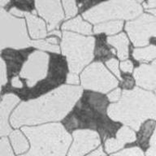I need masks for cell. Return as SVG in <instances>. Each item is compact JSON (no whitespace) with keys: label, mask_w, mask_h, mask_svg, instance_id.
Returning <instances> with one entry per match:
<instances>
[{"label":"cell","mask_w":156,"mask_h":156,"mask_svg":"<svg viewBox=\"0 0 156 156\" xmlns=\"http://www.w3.org/2000/svg\"><path fill=\"white\" fill-rule=\"evenodd\" d=\"M10 14L16 17H18V18H22L23 16H24V11L18 9L16 7H12V8H11V10H10Z\"/></svg>","instance_id":"obj_31"},{"label":"cell","mask_w":156,"mask_h":156,"mask_svg":"<svg viewBox=\"0 0 156 156\" xmlns=\"http://www.w3.org/2000/svg\"><path fill=\"white\" fill-rule=\"evenodd\" d=\"M0 156H14L7 137H2L0 141Z\"/></svg>","instance_id":"obj_23"},{"label":"cell","mask_w":156,"mask_h":156,"mask_svg":"<svg viewBox=\"0 0 156 156\" xmlns=\"http://www.w3.org/2000/svg\"><path fill=\"white\" fill-rule=\"evenodd\" d=\"M10 140L17 154L24 153L29 150V143L24 134L19 130H15L10 134Z\"/></svg>","instance_id":"obj_19"},{"label":"cell","mask_w":156,"mask_h":156,"mask_svg":"<svg viewBox=\"0 0 156 156\" xmlns=\"http://www.w3.org/2000/svg\"><path fill=\"white\" fill-rule=\"evenodd\" d=\"M120 69L124 73H132L133 69V64L130 60H124L120 63Z\"/></svg>","instance_id":"obj_29"},{"label":"cell","mask_w":156,"mask_h":156,"mask_svg":"<svg viewBox=\"0 0 156 156\" xmlns=\"http://www.w3.org/2000/svg\"><path fill=\"white\" fill-rule=\"evenodd\" d=\"M24 17L26 18L29 34L32 38L41 40L48 36L46 24L41 18L28 12H24Z\"/></svg>","instance_id":"obj_15"},{"label":"cell","mask_w":156,"mask_h":156,"mask_svg":"<svg viewBox=\"0 0 156 156\" xmlns=\"http://www.w3.org/2000/svg\"><path fill=\"white\" fill-rule=\"evenodd\" d=\"M73 142L68 156H84L100 145L97 132L90 129H79L73 133Z\"/></svg>","instance_id":"obj_10"},{"label":"cell","mask_w":156,"mask_h":156,"mask_svg":"<svg viewBox=\"0 0 156 156\" xmlns=\"http://www.w3.org/2000/svg\"><path fill=\"white\" fill-rule=\"evenodd\" d=\"M8 3H9V1L1 0V1H0V6H1V8H3V7H4L7 4H8Z\"/></svg>","instance_id":"obj_37"},{"label":"cell","mask_w":156,"mask_h":156,"mask_svg":"<svg viewBox=\"0 0 156 156\" xmlns=\"http://www.w3.org/2000/svg\"><path fill=\"white\" fill-rule=\"evenodd\" d=\"M142 13L140 2L117 0L96 5L83 13L84 19L91 24H101L109 20H133Z\"/></svg>","instance_id":"obj_5"},{"label":"cell","mask_w":156,"mask_h":156,"mask_svg":"<svg viewBox=\"0 0 156 156\" xmlns=\"http://www.w3.org/2000/svg\"><path fill=\"white\" fill-rule=\"evenodd\" d=\"M63 7L65 12L66 19H70L72 17L75 16L78 12L76 2L74 0H69V1H63L62 2Z\"/></svg>","instance_id":"obj_22"},{"label":"cell","mask_w":156,"mask_h":156,"mask_svg":"<svg viewBox=\"0 0 156 156\" xmlns=\"http://www.w3.org/2000/svg\"><path fill=\"white\" fill-rule=\"evenodd\" d=\"M136 141V134L129 127L123 126L118 130L116 138L107 139L105 142V149L107 153H113L124 147L127 143Z\"/></svg>","instance_id":"obj_14"},{"label":"cell","mask_w":156,"mask_h":156,"mask_svg":"<svg viewBox=\"0 0 156 156\" xmlns=\"http://www.w3.org/2000/svg\"><path fill=\"white\" fill-rule=\"evenodd\" d=\"M50 56L40 51L33 52L22 67L20 76L27 80L29 87H34L38 81L46 77L48 73Z\"/></svg>","instance_id":"obj_9"},{"label":"cell","mask_w":156,"mask_h":156,"mask_svg":"<svg viewBox=\"0 0 156 156\" xmlns=\"http://www.w3.org/2000/svg\"><path fill=\"white\" fill-rule=\"evenodd\" d=\"M146 156H156V127L150 141V148L146 151Z\"/></svg>","instance_id":"obj_26"},{"label":"cell","mask_w":156,"mask_h":156,"mask_svg":"<svg viewBox=\"0 0 156 156\" xmlns=\"http://www.w3.org/2000/svg\"><path fill=\"white\" fill-rule=\"evenodd\" d=\"M82 94L77 85H61L36 99L22 102L10 122L14 128L60 121L72 111Z\"/></svg>","instance_id":"obj_1"},{"label":"cell","mask_w":156,"mask_h":156,"mask_svg":"<svg viewBox=\"0 0 156 156\" xmlns=\"http://www.w3.org/2000/svg\"><path fill=\"white\" fill-rule=\"evenodd\" d=\"M80 78L84 89L102 94H107L119 85L116 78L100 62H95L88 66Z\"/></svg>","instance_id":"obj_7"},{"label":"cell","mask_w":156,"mask_h":156,"mask_svg":"<svg viewBox=\"0 0 156 156\" xmlns=\"http://www.w3.org/2000/svg\"><path fill=\"white\" fill-rule=\"evenodd\" d=\"M19 102V97L13 94H7L2 97L0 104V134L2 137L12 133V128L8 119L12 110Z\"/></svg>","instance_id":"obj_13"},{"label":"cell","mask_w":156,"mask_h":156,"mask_svg":"<svg viewBox=\"0 0 156 156\" xmlns=\"http://www.w3.org/2000/svg\"><path fill=\"white\" fill-rule=\"evenodd\" d=\"M31 46L45 51H50L52 53H59V47L58 45H55L49 42L46 40H33L31 41Z\"/></svg>","instance_id":"obj_21"},{"label":"cell","mask_w":156,"mask_h":156,"mask_svg":"<svg viewBox=\"0 0 156 156\" xmlns=\"http://www.w3.org/2000/svg\"><path fill=\"white\" fill-rule=\"evenodd\" d=\"M108 116L138 131L147 119H156V97L141 88L124 90L119 102L107 108Z\"/></svg>","instance_id":"obj_2"},{"label":"cell","mask_w":156,"mask_h":156,"mask_svg":"<svg viewBox=\"0 0 156 156\" xmlns=\"http://www.w3.org/2000/svg\"><path fill=\"white\" fill-rule=\"evenodd\" d=\"M35 7L38 14L46 20L50 32L55 30L64 18L63 6L59 1H36Z\"/></svg>","instance_id":"obj_11"},{"label":"cell","mask_w":156,"mask_h":156,"mask_svg":"<svg viewBox=\"0 0 156 156\" xmlns=\"http://www.w3.org/2000/svg\"><path fill=\"white\" fill-rule=\"evenodd\" d=\"M49 36H51V35H56L58 37H61V33L58 30H53V31H51L50 33H48Z\"/></svg>","instance_id":"obj_36"},{"label":"cell","mask_w":156,"mask_h":156,"mask_svg":"<svg viewBox=\"0 0 156 156\" xmlns=\"http://www.w3.org/2000/svg\"><path fill=\"white\" fill-rule=\"evenodd\" d=\"M124 26L123 20H111L101 24H96L94 28V34H106L107 35H113L121 31Z\"/></svg>","instance_id":"obj_18"},{"label":"cell","mask_w":156,"mask_h":156,"mask_svg":"<svg viewBox=\"0 0 156 156\" xmlns=\"http://www.w3.org/2000/svg\"><path fill=\"white\" fill-rule=\"evenodd\" d=\"M121 96V90H120L119 88H117V89L114 90L113 91H112L110 94H108V95H107V98H108V100H109L110 102L115 103V102H119Z\"/></svg>","instance_id":"obj_27"},{"label":"cell","mask_w":156,"mask_h":156,"mask_svg":"<svg viewBox=\"0 0 156 156\" xmlns=\"http://www.w3.org/2000/svg\"><path fill=\"white\" fill-rule=\"evenodd\" d=\"M88 156H106V154H105L104 152H103V151H102V147H99V148L98 149V150H96L95 151H94L93 153H91Z\"/></svg>","instance_id":"obj_34"},{"label":"cell","mask_w":156,"mask_h":156,"mask_svg":"<svg viewBox=\"0 0 156 156\" xmlns=\"http://www.w3.org/2000/svg\"><path fill=\"white\" fill-rule=\"evenodd\" d=\"M22 131L31 143L30 151L20 156H65L72 136L61 124L26 126Z\"/></svg>","instance_id":"obj_3"},{"label":"cell","mask_w":156,"mask_h":156,"mask_svg":"<svg viewBox=\"0 0 156 156\" xmlns=\"http://www.w3.org/2000/svg\"><path fill=\"white\" fill-rule=\"evenodd\" d=\"M95 38L64 31L62 35L61 49L67 58L69 72L78 74L93 60Z\"/></svg>","instance_id":"obj_4"},{"label":"cell","mask_w":156,"mask_h":156,"mask_svg":"<svg viewBox=\"0 0 156 156\" xmlns=\"http://www.w3.org/2000/svg\"><path fill=\"white\" fill-rule=\"evenodd\" d=\"M148 12L149 13H151L154 16L156 17V9H150L148 10Z\"/></svg>","instance_id":"obj_38"},{"label":"cell","mask_w":156,"mask_h":156,"mask_svg":"<svg viewBox=\"0 0 156 156\" xmlns=\"http://www.w3.org/2000/svg\"><path fill=\"white\" fill-rule=\"evenodd\" d=\"M133 56L137 61L156 60V46L135 49L133 52Z\"/></svg>","instance_id":"obj_20"},{"label":"cell","mask_w":156,"mask_h":156,"mask_svg":"<svg viewBox=\"0 0 156 156\" xmlns=\"http://www.w3.org/2000/svg\"><path fill=\"white\" fill-rule=\"evenodd\" d=\"M0 34L2 51L6 48L20 50L31 46L24 20L12 16L3 8L0 9Z\"/></svg>","instance_id":"obj_6"},{"label":"cell","mask_w":156,"mask_h":156,"mask_svg":"<svg viewBox=\"0 0 156 156\" xmlns=\"http://www.w3.org/2000/svg\"><path fill=\"white\" fill-rule=\"evenodd\" d=\"M112 156H144V154L139 147H132L123 150Z\"/></svg>","instance_id":"obj_24"},{"label":"cell","mask_w":156,"mask_h":156,"mask_svg":"<svg viewBox=\"0 0 156 156\" xmlns=\"http://www.w3.org/2000/svg\"><path fill=\"white\" fill-rule=\"evenodd\" d=\"M66 81L69 85H78L79 82H80V80H79V76H78V74H76V73H69L67 75V79H66Z\"/></svg>","instance_id":"obj_30"},{"label":"cell","mask_w":156,"mask_h":156,"mask_svg":"<svg viewBox=\"0 0 156 156\" xmlns=\"http://www.w3.org/2000/svg\"><path fill=\"white\" fill-rule=\"evenodd\" d=\"M142 5L144 6V7L149 8V10L151 9V8L156 9V1H148L146 2H143Z\"/></svg>","instance_id":"obj_33"},{"label":"cell","mask_w":156,"mask_h":156,"mask_svg":"<svg viewBox=\"0 0 156 156\" xmlns=\"http://www.w3.org/2000/svg\"><path fill=\"white\" fill-rule=\"evenodd\" d=\"M107 43L115 48L118 58L125 60L129 58V39L125 34H117L107 37Z\"/></svg>","instance_id":"obj_16"},{"label":"cell","mask_w":156,"mask_h":156,"mask_svg":"<svg viewBox=\"0 0 156 156\" xmlns=\"http://www.w3.org/2000/svg\"><path fill=\"white\" fill-rule=\"evenodd\" d=\"M46 41H48L49 42H51L52 44H55V45H58V39L55 37H49V38L46 39Z\"/></svg>","instance_id":"obj_35"},{"label":"cell","mask_w":156,"mask_h":156,"mask_svg":"<svg viewBox=\"0 0 156 156\" xmlns=\"http://www.w3.org/2000/svg\"><path fill=\"white\" fill-rule=\"evenodd\" d=\"M133 76L140 87L147 90H156V60L150 64L142 63L135 68Z\"/></svg>","instance_id":"obj_12"},{"label":"cell","mask_w":156,"mask_h":156,"mask_svg":"<svg viewBox=\"0 0 156 156\" xmlns=\"http://www.w3.org/2000/svg\"><path fill=\"white\" fill-rule=\"evenodd\" d=\"M62 29L64 31H73L76 32L79 34H85V35H91L93 34L92 27L90 23L83 20L80 16H77L76 18L65 22L62 26Z\"/></svg>","instance_id":"obj_17"},{"label":"cell","mask_w":156,"mask_h":156,"mask_svg":"<svg viewBox=\"0 0 156 156\" xmlns=\"http://www.w3.org/2000/svg\"><path fill=\"white\" fill-rule=\"evenodd\" d=\"M155 93H156V91H155Z\"/></svg>","instance_id":"obj_39"},{"label":"cell","mask_w":156,"mask_h":156,"mask_svg":"<svg viewBox=\"0 0 156 156\" xmlns=\"http://www.w3.org/2000/svg\"><path fill=\"white\" fill-rule=\"evenodd\" d=\"M106 65L110 70L112 71V73H114L115 76L117 78H119V80H121V75H120V72L119 70V62L116 58H112L106 62Z\"/></svg>","instance_id":"obj_25"},{"label":"cell","mask_w":156,"mask_h":156,"mask_svg":"<svg viewBox=\"0 0 156 156\" xmlns=\"http://www.w3.org/2000/svg\"><path fill=\"white\" fill-rule=\"evenodd\" d=\"M0 72H1V85L4 86L7 83V67L4 60L1 58V65H0Z\"/></svg>","instance_id":"obj_28"},{"label":"cell","mask_w":156,"mask_h":156,"mask_svg":"<svg viewBox=\"0 0 156 156\" xmlns=\"http://www.w3.org/2000/svg\"><path fill=\"white\" fill-rule=\"evenodd\" d=\"M12 83V86L13 88H16V89H21L23 87V83L20 80L19 76H14L11 80Z\"/></svg>","instance_id":"obj_32"},{"label":"cell","mask_w":156,"mask_h":156,"mask_svg":"<svg viewBox=\"0 0 156 156\" xmlns=\"http://www.w3.org/2000/svg\"><path fill=\"white\" fill-rule=\"evenodd\" d=\"M130 40L136 47L148 45L151 37H156V17L151 14H142L125 24Z\"/></svg>","instance_id":"obj_8"}]
</instances>
